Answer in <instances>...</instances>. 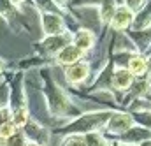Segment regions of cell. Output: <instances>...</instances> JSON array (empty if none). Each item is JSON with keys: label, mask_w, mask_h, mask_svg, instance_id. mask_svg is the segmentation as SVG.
<instances>
[{"label": "cell", "mask_w": 151, "mask_h": 146, "mask_svg": "<svg viewBox=\"0 0 151 146\" xmlns=\"http://www.w3.org/2000/svg\"><path fill=\"white\" fill-rule=\"evenodd\" d=\"M37 76L39 90H40V95L46 102V109L51 118L60 120L65 125L67 121H70L72 118L86 111L79 106V102H76L70 97L69 90H65L58 83V79L53 74V67H44V69L37 71Z\"/></svg>", "instance_id": "cell-1"}, {"label": "cell", "mask_w": 151, "mask_h": 146, "mask_svg": "<svg viewBox=\"0 0 151 146\" xmlns=\"http://www.w3.org/2000/svg\"><path fill=\"white\" fill-rule=\"evenodd\" d=\"M114 109H88L84 113H81L79 116L72 118L70 121H67L62 129H58L55 134H91V132H102L104 125L107 123L109 116L113 114Z\"/></svg>", "instance_id": "cell-2"}, {"label": "cell", "mask_w": 151, "mask_h": 146, "mask_svg": "<svg viewBox=\"0 0 151 146\" xmlns=\"http://www.w3.org/2000/svg\"><path fill=\"white\" fill-rule=\"evenodd\" d=\"M40 16V32L42 37L47 35H62V34H72L70 23L74 25V30L79 28L76 20H70L60 12H42Z\"/></svg>", "instance_id": "cell-3"}, {"label": "cell", "mask_w": 151, "mask_h": 146, "mask_svg": "<svg viewBox=\"0 0 151 146\" xmlns=\"http://www.w3.org/2000/svg\"><path fill=\"white\" fill-rule=\"evenodd\" d=\"M67 44H70V34H62V35H47L42 37L40 40H37L34 44V53L42 56V58H47V60H53V56L63 49Z\"/></svg>", "instance_id": "cell-4"}, {"label": "cell", "mask_w": 151, "mask_h": 146, "mask_svg": "<svg viewBox=\"0 0 151 146\" xmlns=\"http://www.w3.org/2000/svg\"><path fill=\"white\" fill-rule=\"evenodd\" d=\"M134 118L128 111L125 109H114L113 114L109 116L107 123L104 125L102 132L107 136V137H113V139H118L121 134H125L132 125H134Z\"/></svg>", "instance_id": "cell-5"}, {"label": "cell", "mask_w": 151, "mask_h": 146, "mask_svg": "<svg viewBox=\"0 0 151 146\" xmlns=\"http://www.w3.org/2000/svg\"><path fill=\"white\" fill-rule=\"evenodd\" d=\"M62 72H63V79H65V83L70 86V88H77V86H86L88 85V81H90V77H91V62L90 60H81V62H77L74 65H70V67H65V69H62Z\"/></svg>", "instance_id": "cell-6"}, {"label": "cell", "mask_w": 151, "mask_h": 146, "mask_svg": "<svg viewBox=\"0 0 151 146\" xmlns=\"http://www.w3.org/2000/svg\"><path fill=\"white\" fill-rule=\"evenodd\" d=\"M19 130L25 136L27 143L39 145V146H49V143H51V136H53L51 130L47 127H44L42 123L35 121L34 118H30Z\"/></svg>", "instance_id": "cell-7"}, {"label": "cell", "mask_w": 151, "mask_h": 146, "mask_svg": "<svg viewBox=\"0 0 151 146\" xmlns=\"http://www.w3.org/2000/svg\"><path fill=\"white\" fill-rule=\"evenodd\" d=\"M134 18H135V14H134L130 9H127L123 4H118L116 9H114V12H113V18H111V21H109L107 30H109V32H116V34H121V32L132 28Z\"/></svg>", "instance_id": "cell-8"}, {"label": "cell", "mask_w": 151, "mask_h": 146, "mask_svg": "<svg viewBox=\"0 0 151 146\" xmlns=\"http://www.w3.org/2000/svg\"><path fill=\"white\" fill-rule=\"evenodd\" d=\"M97 40H99L97 34L93 30H90V28H84V27L76 28L74 32L70 34V44L76 46L79 51H83L84 55H88L90 51L95 49Z\"/></svg>", "instance_id": "cell-9"}, {"label": "cell", "mask_w": 151, "mask_h": 146, "mask_svg": "<svg viewBox=\"0 0 151 146\" xmlns=\"http://www.w3.org/2000/svg\"><path fill=\"white\" fill-rule=\"evenodd\" d=\"M86 58V55L83 53V51H79L76 46L72 44H67L63 49H60L55 56H53V64H55V67H62V69H65V67H70V65H74L77 62H81V60H84Z\"/></svg>", "instance_id": "cell-10"}, {"label": "cell", "mask_w": 151, "mask_h": 146, "mask_svg": "<svg viewBox=\"0 0 151 146\" xmlns=\"http://www.w3.org/2000/svg\"><path fill=\"white\" fill-rule=\"evenodd\" d=\"M134 79H135L134 74L130 72L127 67H116L114 72H113V76H111V86H113L114 92L123 99V95L130 90Z\"/></svg>", "instance_id": "cell-11"}, {"label": "cell", "mask_w": 151, "mask_h": 146, "mask_svg": "<svg viewBox=\"0 0 151 146\" xmlns=\"http://www.w3.org/2000/svg\"><path fill=\"white\" fill-rule=\"evenodd\" d=\"M123 34L130 40V44L134 46V49L137 53L146 55L150 51V48H151V27L150 28H144V30H132V28H128Z\"/></svg>", "instance_id": "cell-12"}, {"label": "cell", "mask_w": 151, "mask_h": 146, "mask_svg": "<svg viewBox=\"0 0 151 146\" xmlns=\"http://www.w3.org/2000/svg\"><path fill=\"white\" fill-rule=\"evenodd\" d=\"M146 139H151V130H148L142 125H137V123H134L125 134H121L118 137L119 143H130V145H139Z\"/></svg>", "instance_id": "cell-13"}, {"label": "cell", "mask_w": 151, "mask_h": 146, "mask_svg": "<svg viewBox=\"0 0 151 146\" xmlns=\"http://www.w3.org/2000/svg\"><path fill=\"white\" fill-rule=\"evenodd\" d=\"M21 9L12 5L9 0H0V18L5 21L9 28H16V20L19 18Z\"/></svg>", "instance_id": "cell-14"}, {"label": "cell", "mask_w": 151, "mask_h": 146, "mask_svg": "<svg viewBox=\"0 0 151 146\" xmlns=\"http://www.w3.org/2000/svg\"><path fill=\"white\" fill-rule=\"evenodd\" d=\"M127 69L134 74V77H141L148 72V62H146V55L142 53H132V56L127 62Z\"/></svg>", "instance_id": "cell-15"}, {"label": "cell", "mask_w": 151, "mask_h": 146, "mask_svg": "<svg viewBox=\"0 0 151 146\" xmlns=\"http://www.w3.org/2000/svg\"><path fill=\"white\" fill-rule=\"evenodd\" d=\"M30 5L37 11L39 14H42V12H60V14H63V16L74 20V18H72V12L60 9L53 0H30Z\"/></svg>", "instance_id": "cell-16"}, {"label": "cell", "mask_w": 151, "mask_h": 146, "mask_svg": "<svg viewBox=\"0 0 151 146\" xmlns=\"http://www.w3.org/2000/svg\"><path fill=\"white\" fill-rule=\"evenodd\" d=\"M151 27V0L135 14L134 23H132V30H144Z\"/></svg>", "instance_id": "cell-17"}, {"label": "cell", "mask_w": 151, "mask_h": 146, "mask_svg": "<svg viewBox=\"0 0 151 146\" xmlns=\"http://www.w3.org/2000/svg\"><path fill=\"white\" fill-rule=\"evenodd\" d=\"M84 141H86V146H113V143H114L113 137H107L104 132L86 134L84 136Z\"/></svg>", "instance_id": "cell-18"}, {"label": "cell", "mask_w": 151, "mask_h": 146, "mask_svg": "<svg viewBox=\"0 0 151 146\" xmlns=\"http://www.w3.org/2000/svg\"><path fill=\"white\" fill-rule=\"evenodd\" d=\"M32 116H30V111H28V108H23V109H16V111H12V123L18 127V129H21L28 120H30Z\"/></svg>", "instance_id": "cell-19"}, {"label": "cell", "mask_w": 151, "mask_h": 146, "mask_svg": "<svg viewBox=\"0 0 151 146\" xmlns=\"http://www.w3.org/2000/svg\"><path fill=\"white\" fill-rule=\"evenodd\" d=\"M58 146H86V141H84V136L81 134H67L62 137Z\"/></svg>", "instance_id": "cell-20"}, {"label": "cell", "mask_w": 151, "mask_h": 146, "mask_svg": "<svg viewBox=\"0 0 151 146\" xmlns=\"http://www.w3.org/2000/svg\"><path fill=\"white\" fill-rule=\"evenodd\" d=\"M132 114V118H134V121L137 123V125H142V127H146L148 130H151V109L150 111H141V113H130Z\"/></svg>", "instance_id": "cell-21"}, {"label": "cell", "mask_w": 151, "mask_h": 146, "mask_svg": "<svg viewBox=\"0 0 151 146\" xmlns=\"http://www.w3.org/2000/svg\"><path fill=\"white\" fill-rule=\"evenodd\" d=\"M148 2H150V0H119V4H123L127 9H130L134 14H137Z\"/></svg>", "instance_id": "cell-22"}, {"label": "cell", "mask_w": 151, "mask_h": 146, "mask_svg": "<svg viewBox=\"0 0 151 146\" xmlns=\"http://www.w3.org/2000/svg\"><path fill=\"white\" fill-rule=\"evenodd\" d=\"M7 99H9V83H7V77L0 79V108L7 104Z\"/></svg>", "instance_id": "cell-23"}, {"label": "cell", "mask_w": 151, "mask_h": 146, "mask_svg": "<svg viewBox=\"0 0 151 146\" xmlns=\"http://www.w3.org/2000/svg\"><path fill=\"white\" fill-rule=\"evenodd\" d=\"M5 146H27V139H25V136L21 134V130H18L12 137H9L7 143H5Z\"/></svg>", "instance_id": "cell-24"}, {"label": "cell", "mask_w": 151, "mask_h": 146, "mask_svg": "<svg viewBox=\"0 0 151 146\" xmlns=\"http://www.w3.org/2000/svg\"><path fill=\"white\" fill-rule=\"evenodd\" d=\"M12 120V111H11V108L5 104V106H2L0 108V127L2 125H5V123H9Z\"/></svg>", "instance_id": "cell-25"}, {"label": "cell", "mask_w": 151, "mask_h": 146, "mask_svg": "<svg viewBox=\"0 0 151 146\" xmlns=\"http://www.w3.org/2000/svg\"><path fill=\"white\" fill-rule=\"evenodd\" d=\"M7 72H9V62L0 56V79H4Z\"/></svg>", "instance_id": "cell-26"}, {"label": "cell", "mask_w": 151, "mask_h": 146, "mask_svg": "<svg viewBox=\"0 0 151 146\" xmlns=\"http://www.w3.org/2000/svg\"><path fill=\"white\" fill-rule=\"evenodd\" d=\"M53 2H55V4H56L60 9H63V11H69V7H67V5H69V0H53ZM69 12H70V11H69Z\"/></svg>", "instance_id": "cell-27"}, {"label": "cell", "mask_w": 151, "mask_h": 146, "mask_svg": "<svg viewBox=\"0 0 151 146\" xmlns=\"http://www.w3.org/2000/svg\"><path fill=\"white\" fill-rule=\"evenodd\" d=\"M146 62H148V76H150L151 77V53H148V55H146Z\"/></svg>", "instance_id": "cell-28"}, {"label": "cell", "mask_w": 151, "mask_h": 146, "mask_svg": "<svg viewBox=\"0 0 151 146\" xmlns=\"http://www.w3.org/2000/svg\"><path fill=\"white\" fill-rule=\"evenodd\" d=\"M9 2H11V4H12V5H16V7H18V9H21V5H23V4H25V2H27V0H9Z\"/></svg>", "instance_id": "cell-29"}, {"label": "cell", "mask_w": 151, "mask_h": 146, "mask_svg": "<svg viewBox=\"0 0 151 146\" xmlns=\"http://www.w3.org/2000/svg\"><path fill=\"white\" fill-rule=\"evenodd\" d=\"M137 146H151V139H146V141H142V143H139Z\"/></svg>", "instance_id": "cell-30"}, {"label": "cell", "mask_w": 151, "mask_h": 146, "mask_svg": "<svg viewBox=\"0 0 151 146\" xmlns=\"http://www.w3.org/2000/svg\"><path fill=\"white\" fill-rule=\"evenodd\" d=\"M116 141H118V139H116ZM118 146H137V145H130V143H119V141H118Z\"/></svg>", "instance_id": "cell-31"}, {"label": "cell", "mask_w": 151, "mask_h": 146, "mask_svg": "<svg viewBox=\"0 0 151 146\" xmlns=\"http://www.w3.org/2000/svg\"><path fill=\"white\" fill-rule=\"evenodd\" d=\"M27 146H39V145H32V143H27Z\"/></svg>", "instance_id": "cell-32"}, {"label": "cell", "mask_w": 151, "mask_h": 146, "mask_svg": "<svg viewBox=\"0 0 151 146\" xmlns=\"http://www.w3.org/2000/svg\"><path fill=\"white\" fill-rule=\"evenodd\" d=\"M113 146H118V141H116V139H114V143H113Z\"/></svg>", "instance_id": "cell-33"}, {"label": "cell", "mask_w": 151, "mask_h": 146, "mask_svg": "<svg viewBox=\"0 0 151 146\" xmlns=\"http://www.w3.org/2000/svg\"><path fill=\"white\" fill-rule=\"evenodd\" d=\"M148 53H151V48H150V51H148ZM148 53H146V55H148Z\"/></svg>", "instance_id": "cell-34"}]
</instances>
